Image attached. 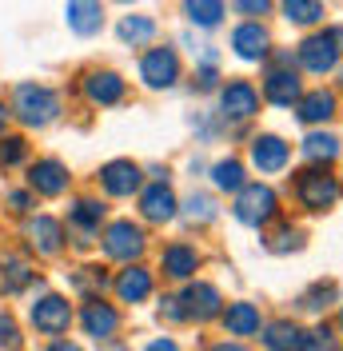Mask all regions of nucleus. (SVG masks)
Returning <instances> with one entry per match:
<instances>
[{"mask_svg":"<svg viewBox=\"0 0 343 351\" xmlns=\"http://www.w3.org/2000/svg\"><path fill=\"white\" fill-rule=\"evenodd\" d=\"M8 108L24 132H44L64 116V96H60V88L44 84V80H21V84H12Z\"/></svg>","mask_w":343,"mask_h":351,"instance_id":"1","label":"nucleus"},{"mask_svg":"<svg viewBox=\"0 0 343 351\" xmlns=\"http://www.w3.org/2000/svg\"><path fill=\"white\" fill-rule=\"evenodd\" d=\"M292 196H296V204H300L303 212L323 216V212H331V208L343 199V180L331 176L327 164H311V168L296 172V180H292Z\"/></svg>","mask_w":343,"mask_h":351,"instance_id":"2","label":"nucleus"},{"mask_svg":"<svg viewBox=\"0 0 343 351\" xmlns=\"http://www.w3.org/2000/svg\"><path fill=\"white\" fill-rule=\"evenodd\" d=\"M76 324V307L64 291H40L28 300V328L44 339H60Z\"/></svg>","mask_w":343,"mask_h":351,"instance_id":"3","label":"nucleus"},{"mask_svg":"<svg viewBox=\"0 0 343 351\" xmlns=\"http://www.w3.org/2000/svg\"><path fill=\"white\" fill-rule=\"evenodd\" d=\"M21 240H24L28 256H36V260H60L68 252V228H64V219L48 216V212H32V216H24Z\"/></svg>","mask_w":343,"mask_h":351,"instance_id":"4","label":"nucleus"},{"mask_svg":"<svg viewBox=\"0 0 343 351\" xmlns=\"http://www.w3.org/2000/svg\"><path fill=\"white\" fill-rule=\"evenodd\" d=\"M140 84L148 88V92H172V88L184 80V64H180V52L172 48V44H148L144 52H140Z\"/></svg>","mask_w":343,"mask_h":351,"instance_id":"5","label":"nucleus"},{"mask_svg":"<svg viewBox=\"0 0 343 351\" xmlns=\"http://www.w3.org/2000/svg\"><path fill=\"white\" fill-rule=\"evenodd\" d=\"M108 223V204L100 196H76V199H68V219H64V228H68V243L72 247H92V243L100 240V228Z\"/></svg>","mask_w":343,"mask_h":351,"instance_id":"6","label":"nucleus"},{"mask_svg":"<svg viewBox=\"0 0 343 351\" xmlns=\"http://www.w3.org/2000/svg\"><path fill=\"white\" fill-rule=\"evenodd\" d=\"M24 188L36 199H60L72 188V168L60 156H36L24 164Z\"/></svg>","mask_w":343,"mask_h":351,"instance_id":"7","label":"nucleus"},{"mask_svg":"<svg viewBox=\"0 0 343 351\" xmlns=\"http://www.w3.org/2000/svg\"><path fill=\"white\" fill-rule=\"evenodd\" d=\"M100 252L112 263H136L148 252V232L132 219H112L100 228Z\"/></svg>","mask_w":343,"mask_h":351,"instance_id":"8","label":"nucleus"},{"mask_svg":"<svg viewBox=\"0 0 343 351\" xmlns=\"http://www.w3.org/2000/svg\"><path fill=\"white\" fill-rule=\"evenodd\" d=\"M232 216L244 223V228H268L279 219V192L272 184H244L236 192V204H232Z\"/></svg>","mask_w":343,"mask_h":351,"instance_id":"9","label":"nucleus"},{"mask_svg":"<svg viewBox=\"0 0 343 351\" xmlns=\"http://www.w3.org/2000/svg\"><path fill=\"white\" fill-rule=\"evenodd\" d=\"M44 276L36 271V263L28 252H16V247H4L0 252V295L4 300H16V295H28L32 287H40Z\"/></svg>","mask_w":343,"mask_h":351,"instance_id":"10","label":"nucleus"},{"mask_svg":"<svg viewBox=\"0 0 343 351\" xmlns=\"http://www.w3.org/2000/svg\"><path fill=\"white\" fill-rule=\"evenodd\" d=\"M80 96L92 108H116L128 100V80L116 68H84L80 72Z\"/></svg>","mask_w":343,"mask_h":351,"instance_id":"11","label":"nucleus"},{"mask_svg":"<svg viewBox=\"0 0 343 351\" xmlns=\"http://www.w3.org/2000/svg\"><path fill=\"white\" fill-rule=\"evenodd\" d=\"M259 104H263V96H259V88L252 80L236 76V80L220 84V120L224 124H248V120H256Z\"/></svg>","mask_w":343,"mask_h":351,"instance_id":"12","label":"nucleus"},{"mask_svg":"<svg viewBox=\"0 0 343 351\" xmlns=\"http://www.w3.org/2000/svg\"><path fill=\"white\" fill-rule=\"evenodd\" d=\"M76 324H80V331H84L88 339L108 343V339H116V335H120V328H124V315H120V307H116V304H108L104 295H92V300H84V304H80V311H76Z\"/></svg>","mask_w":343,"mask_h":351,"instance_id":"13","label":"nucleus"},{"mask_svg":"<svg viewBox=\"0 0 343 351\" xmlns=\"http://www.w3.org/2000/svg\"><path fill=\"white\" fill-rule=\"evenodd\" d=\"M340 44L331 36V28H323V32H311V36H303L300 40V52H296V60L307 76H331L335 68H340Z\"/></svg>","mask_w":343,"mask_h":351,"instance_id":"14","label":"nucleus"},{"mask_svg":"<svg viewBox=\"0 0 343 351\" xmlns=\"http://www.w3.org/2000/svg\"><path fill=\"white\" fill-rule=\"evenodd\" d=\"M96 184H100V192L112 199H132L140 188H144V168L136 164V160H108L100 164V172H96Z\"/></svg>","mask_w":343,"mask_h":351,"instance_id":"15","label":"nucleus"},{"mask_svg":"<svg viewBox=\"0 0 343 351\" xmlns=\"http://www.w3.org/2000/svg\"><path fill=\"white\" fill-rule=\"evenodd\" d=\"M176 300L184 307V319L188 324H212V319H220V311H224V295L208 280H188V287Z\"/></svg>","mask_w":343,"mask_h":351,"instance_id":"16","label":"nucleus"},{"mask_svg":"<svg viewBox=\"0 0 343 351\" xmlns=\"http://www.w3.org/2000/svg\"><path fill=\"white\" fill-rule=\"evenodd\" d=\"M248 156H252V168L259 176H279L292 164V144L283 136H276V132H259L248 144Z\"/></svg>","mask_w":343,"mask_h":351,"instance_id":"17","label":"nucleus"},{"mask_svg":"<svg viewBox=\"0 0 343 351\" xmlns=\"http://www.w3.org/2000/svg\"><path fill=\"white\" fill-rule=\"evenodd\" d=\"M136 199H140V216L148 219V223H172V219L180 216V199H176V192H172L168 180H152V184H144L140 192H136Z\"/></svg>","mask_w":343,"mask_h":351,"instance_id":"18","label":"nucleus"},{"mask_svg":"<svg viewBox=\"0 0 343 351\" xmlns=\"http://www.w3.org/2000/svg\"><path fill=\"white\" fill-rule=\"evenodd\" d=\"M300 76H296V68H292V60L287 64H279V60H272V68L263 72V100L268 104H276V108H296V100H300Z\"/></svg>","mask_w":343,"mask_h":351,"instance_id":"19","label":"nucleus"},{"mask_svg":"<svg viewBox=\"0 0 343 351\" xmlns=\"http://www.w3.org/2000/svg\"><path fill=\"white\" fill-rule=\"evenodd\" d=\"M112 291H116V300H120V304L140 307V304H148V300H152V291H156V280H152L148 267L136 260V263H124V267L112 276Z\"/></svg>","mask_w":343,"mask_h":351,"instance_id":"20","label":"nucleus"},{"mask_svg":"<svg viewBox=\"0 0 343 351\" xmlns=\"http://www.w3.org/2000/svg\"><path fill=\"white\" fill-rule=\"evenodd\" d=\"M200 247L188 240H172L164 243V252H160V271L168 276V280H176V284H188V280H196V271H200Z\"/></svg>","mask_w":343,"mask_h":351,"instance_id":"21","label":"nucleus"},{"mask_svg":"<svg viewBox=\"0 0 343 351\" xmlns=\"http://www.w3.org/2000/svg\"><path fill=\"white\" fill-rule=\"evenodd\" d=\"M232 52H236L239 60H248V64L268 60V52H272V32H268V24L263 21L236 24V28H232Z\"/></svg>","mask_w":343,"mask_h":351,"instance_id":"22","label":"nucleus"},{"mask_svg":"<svg viewBox=\"0 0 343 351\" xmlns=\"http://www.w3.org/2000/svg\"><path fill=\"white\" fill-rule=\"evenodd\" d=\"M64 28L80 40H92L104 32V0H68L64 4Z\"/></svg>","mask_w":343,"mask_h":351,"instance_id":"23","label":"nucleus"},{"mask_svg":"<svg viewBox=\"0 0 343 351\" xmlns=\"http://www.w3.org/2000/svg\"><path fill=\"white\" fill-rule=\"evenodd\" d=\"M335 112H340V96L331 88H311V92H300L296 100V120L307 128H323Z\"/></svg>","mask_w":343,"mask_h":351,"instance_id":"24","label":"nucleus"},{"mask_svg":"<svg viewBox=\"0 0 343 351\" xmlns=\"http://www.w3.org/2000/svg\"><path fill=\"white\" fill-rule=\"evenodd\" d=\"M220 324H224L228 335H236V339H252V335H259V328H263V315H259V307L252 304V300H236V304H224Z\"/></svg>","mask_w":343,"mask_h":351,"instance_id":"25","label":"nucleus"},{"mask_svg":"<svg viewBox=\"0 0 343 351\" xmlns=\"http://www.w3.org/2000/svg\"><path fill=\"white\" fill-rule=\"evenodd\" d=\"M156 36H160V24L148 12H128V16L116 21V40L124 48H148Z\"/></svg>","mask_w":343,"mask_h":351,"instance_id":"26","label":"nucleus"},{"mask_svg":"<svg viewBox=\"0 0 343 351\" xmlns=\"http://www.w3.org/2000/svg\"><path fill=\"white\" fill-rule=\"evenodd\" d=\"M68 287L80 300H92V295H104V287H112V276H108L100 263H80L76 271H68Z\"/></svg>","mask_w":343,"mask_h":351,"instance_id":"27","label":"nucleus"},{"mask_svg":"<svg viewBox=\"0 0 343 351\" xmlns=\"http://www.w3.org/2000/svg\"><path fill=\"white\" fill-rule=\"evenodd\" d=\"M208 176H212L215 192H232V196L248 184V168H244L239 156H224V160H215L212 168H208Z\"/></svg>","mask_w":343,"mask_h":351,"instance_id":"28","label":"nucleus"},{"mask_svg":"<svg viewBox=\"0 0 343 351\" xmlns=\"http://www.w3.org/2000/svg\"><path fill=\"white\" fill-rule=\"evenodd\" d=\"M259 339H263L268 351H300L303 348V331L292 319H276V324L259 328Z\"/></svg>","mask_w":343,"mask_h":351,"instance_id":"29","label":"nucleus"},{"mask_svg":"<svg viewBox=\"0 0 343 351\" xmlns=\"http://www.w3.org/2000/svg\"><path fill=\"white\" fill-rule=\"evenodd\" d=\"M300 152L307 164H335L340 160V136H331V132H307L300 144Z\"/></svg>","mask_w":343,"mask_h":351,"instance_id":"30","label":"nucleus"},{"mask_svg":"<svg viewBox=\"0 0 343 351\" xmlns=\"http://www.w3.org/2000/svg\"><path fill=\"white\" fill-rule=\"evenodd\" d=\"M184 16H188V24L212 32L228 16V0H184Z\"/></svg>","mask_w":343,"mask_h":351,"instance_id":"31","label":"nucleus"},{"mask_svg":"<svg viewBox=\"0 0 343 351\" xmlns=\"http://www.w3.org/2000/svg\"><path fill=\"white\" fill-rule=\"evenodd\" d=\"M279 12H283V21L296 24V28H311V24H323V16H327L323 0H279Z\"/></svg>","mask_w":343,"mask_h":351,"instance_id":"32","label":"nucleus"},{"mask_svg":"<svg viewBox=\"0 0 343 351\" xmlns=\"http://www.w3.org/2000/svg\"><path fill=\"white\" fill-rule=\"evenodd\" d=\"M28 160H32L28 136H24V132H4V136H0V168H4V172H16Z\"/></svg>","mask_w":343,"mask_h":351,"instance_id":"33","label":"nucleus"},{"mask_svg":"<svg viewBox=\"0 0 343 351\" xmlns=\"http://www.w3.org/2000/svg\"><path fill=\"white\" fill-rule=\"evenodd\" d=\"M303 228L300 223H292V219H279L276 223V232L263 240V247L272 252V256H292V252H303Z\"/></svg>","mask_w":343,"mask_h":351,"instance_id":"34","label":"nucleus"},{"mask_svg":"<svg viewBox=\"0 0 343 351\" xmlns=\"http://www.w3.org/2000/svg\"><path fill=\"white\" fill-rule=\"evenodd\" d=\"M180 216L188 219L192 228H208V223L220 219V204H215V196H208V192H192V196L180 204Z\"/></svg>","mask_w":343,"mask_h":351,"instance_id":"35","label":"nucleus"},{"mask_svg":"<svg viewBox=\"0 0 343 351\" xmlns=\"http://www.w3.org/2000/svg\"><path fill=\"white\" fill-rule=\"evenodd\" d=\"M331 300H340V287L327 280V284H311V287H307V291L300 295V300H296V304H300L303 311H323V307L331 304Z\"/></svg>","mask_w":343,"mask_h":351,"instance_id":"36","label":"nucleus"},{"mask_svg":"<svg viewBox=\"0 0 343 351\" xmlns=\"http://www.w3.org/2000/svg\"><path fill=\"white\" fill-rule=\"evenodd\" d=\"M0 351H24V328L12 311H0Z\"/></svg>","mask_w":343,"mask_h":351,"instance_id":"37","label":"nucleus"},{"mask_svg":"<svg viewBox=\"0 0 343 351\" xmlns=\"http://www.w3.org/2000/svg\"><path fill=\"white\" fill-rule=\"evenodd\" d=\"M4 208L12 212V216H32L36 212V196L28 192V188H4Z\"/></svg>","mask_w":343,"mask_h":351,"instance_id":"38","label":"nucleus"},{"mask_svg":"<svg viewBox=\"0 0 343 351\" xmlns=\"http://www.w3.org/2000/svg\"><path fill=\"white\" fill-rule=\"evenodd\" d=\"M300 351H335V331H331V324H320L316 331H303Z\"/></svg>","mask_w":343,"mask_h":351,"instance_id":"39","label":"nucleus"},{"mask_svg":"<svg viewBox=\"0 0 343 351\" xmlns=\"http://www.w3.org/2000/svg\"><path fill=\"white\" fill-rule=\"evenodd\" d=\"M228 8H232L236 16H248V21H259V16H268V12L276 8V0H228Z\"/></svg>","mask_w":343,"mask_h":351,"instance_id":"40","label":"nucleus"},{"mask_svg":"<svg viewBox=\"0 0 343 351\" xmlns=\"http://www.w3.org/2000/svg\"><path fill=\"white\" fill-rule=\"evenodd\" d=\"M220 88V68L215 64H200L192 72V92L196 96H204V92H215Z\"/></svg>","mask_w":343,"mask_h":351,"instance_id":"41","label":"nucleus"},{"mask_svg":"<svg viewBox=\"0 0 343 351\" xmlns=\"http://www.w3.org/2000/svg\"><path fill=\"white\" fill-rule=\"evenodd\" d=\"M156 315H160V324H188V319H184V307H180L176 295H164L160 307H156Z\"/></svg>","mask_w":343,"mask_h":351,"instance_id":"42","label":"nucleus"},{"mask_svg":"<svg viewBox=\"0 0 343 351\" xmlns=\"http://www.w3.org/2000/svg\"><path fill=\"white\" fill-rule=\"evenodd\" d=\"M144 351H184V348H180V339H172V335H156L152 343H144Z\"/></svg>","mask_w":343,"mask_h":351,"instance_id":"43","label":"nucleus"},{"mask_svg":"<svg viewBox=\"0 0 343 351\" xmlns=\"http://www.w3.org/2000/svg\"><path fill=\"white\" fill-rule=\"evenodd\" d=\"M44 351H84V343H76V339L60 335V339H48V348H44Z\"/></svg>","mask_w":343,"mask_h":351,"instance_id":"44","label":"nucleus"},{"mask_svg":"<svg viewBox=\"0 0 343 351\" xmlns=\"http://www.w3.org/2000/svg\"><path fill=\"white\" fill-rule=\"evenodd\" d=\"M8 124H12V108H8V100L0 96V136L8 132Z\"/></svg>","mask_w":343,"mask_h":351,"instance_id":"45","label":"nucleus"},{"mask_svg":"<svg viewBox=\"0 0 343 351\" xmlns=\"http://www.w3.org/2000/svg\"><path fill=\"white\" fill-rule=\"evenodd\" d=\"M208 351H248V348H244V343H239V339H232V343H228V339H224V343H215V348H208Z\"/></svg>","mask_w":343,"mask_h":351,"instance_id":"46","label":"nucleus"},{"mask_svg":"<svg viewBox=\"0 0 343 351\" xmlns=\"http://www.w3.org/2000/svg\"><path fill=\"white\" fill-rule=\"evenodd\" d=\"M100 351H128L120 339H108V343H100Z\"/></svg>","mask_w":343,"mask_h":351,"instance_id":"47","label":"nucleus"},{"mask_svg":"<svg viewBox=\"0 0 343 351\" xmlns=\"http://www.w3.org/2000/svg\"><path fill=\"white\" fill-rule=\"evenodd\" d=\"M331 36H335V44H340V52H343V24H335V28H331Z\"/></svg>","mask_w":343,"mask_h":351,"instance_id":"48","label":"nucleus"},{"mask_svg":"<svg viewBox=\"0 0 343 351\" xmlns=\"http://www.w3.org/2000/svg\"><path fill=\"white\" fill-rule=\"evenodd\" d=\"M335 72H340V88H343V64H340V68H335Z\"/></svg>","mask_w":343,"mask_h":351,"instance_id":"49","label":"nucleus"},{"mask_svg":"<svg viewBox=\"0 0 343 351\" xmlns=\"http://www.w3.org/2000/svg\"><path fill=\"white\" fill-rule=\"evenodd\" d=\"M340 331H343V311H340Z\"/></svg>","mask_w":343,"mask_h":351,"instance_id":"50","label":"nucleus"}]
</instances>
